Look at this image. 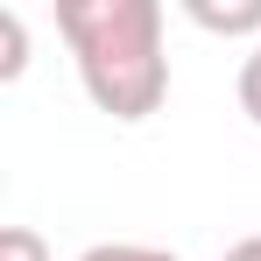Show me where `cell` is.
<instances>
[{
  "instance_id": "cell-1",
  "label": "cell",
  "mask_w": 261,
  "mask_h": 261,
  "mask_svg": "<svg viewBox=\"0 0 261 261\" xmlns=\"http://www.w3.org/2000/svg\"><path fill=\"white\" fill-rule=\"evenodd\" d=\"M57 36L71 43L78 85L113 120H148L170 99L163 57V0H64Z\"/></svg>"
},
{
  "instance_id": "cell-2",
  "label": "cell",
  "mask_w": 261,
  "mask_h": 261,
  "mask_svg": "<svg viewBox=\"0 0 261 261\" xmlns=\"http://www.w3.org/2000/svg\"><path fill=\"white\" fill-rule=\"evenodd\" d=\"M198 29H212V36H254L261 43V0H240V7H212V0H191L184 7Z\"/></svg>"
},
{
  "instance_id": "cell-3",
  "label": "cell",
  "mask_w": 261,
  "mask_h": 261,
  "mask_svg": "<svg viewBox=\"0 0 261 261\" xmlns=\"http://www.w3.org/2000/svg\"><path fill=\"white\" fill-rule=\"evenodd\" d=\"M21 64H29V29L14 7H0V78H21Z\"/></svg>"
},
{
  "instance_id": "cell-4",
  "label": "cell",
  "mask_w": 261,
  "mask_h": 261,
  "mask_svg": "<svg viewBox=\"0 0 261 261\" xmlns=\"http://www.w3.org/2000/svg\"><path fill=\"white\" fill-rule=\"evenodd\" d=\"M0 261H57L36 226H0Z\"/></svg>"
},
{
  "instance_id": "cell-5",
  "label": "cell",
  "mask_w": 261,
  "mask_h": 261,
  "mask_svg": "<svg viewBox=\"0 0 261 261\" xmlns=\"http://www.w3.org/2000/svg\"><path fill=\"white\" fill-rule=\"evenodd\" d=\"M78 261H176L170 247H148V240H99V247H85Z\"/></svg>"
},
{
  "instance_id": "cell-6",
  "label": "cell",
  "mask_w": 261,
  "mask_h": 261,
  "mask_svg": "<svg viewBox=\"0 0 261 261\" xmlns=\"http://www.w3.org/2000/svg\"><path fill=\"white\" fill-rule=\"evenodd\" d=\"M233 92H240V113H247V120L261 127V43L240 57V85H233Z\"/></svg>"
},
{
  "instance_id": "cell-7",
  "label": "cell",
  "mask_w": 261,
  "mask_h": 261,
  "mask_svg": "<svg viewBox=\"0 0 261 261\" xmlns=\"http://www.w3.org/2000/svg\"><path fill=\"white\" fill-rule=\"evenodd\" d=\"M219 261H261V233H247V240H233Z\"/></svg>"
}]
</instances>
